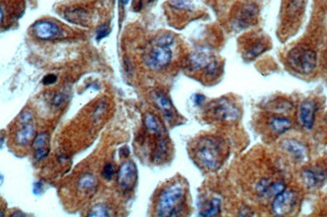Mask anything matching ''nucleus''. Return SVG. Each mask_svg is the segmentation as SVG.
Instances as JSON below:
<instances>
[{"instance_id": "1", "label": "nucleus", "mask_w": 327, "mask_h": 217, "mask_svg": "<svg viewBox=\"0 0 327 217\" xmlns=\"http://www.w3.org/2000/svg\"><path fill=\"white\" fill-rule=\"evenodd\" d=\"M185 185L182 181H175L163 189L156 202V214L162 217L176 216L182 213L185 200Z\"/></svg>"}, {"instance_id": "2", "label": "nucleus", "mask_w": 327, "mask_h": 217, "mask_svg": "<svg viewBox=\"0 0 327 217\" xmlns=\"http://www.w3.org/2000/svg\"><path fill=\"white\" fill-rule=\"evenodd\" d=\"M196 161L204 169L214 171L220 168L223 160V150L221 143L211 137L202 138L194 148Z\"/></svg>"}, {"instance_id": "3", "label": "nucleus", "mask_w": 327, "mask_h": 217, "mask_svg": "<svg viewBox=\"0 0 327 217\" xmlns=\"http://www.w3.org/2000/svg\"><path fill=\"white\" fill-rule=\"evenodd\" d=\"M173 38L170 35L161 36L156 41L155 46L145 58V63L153 70H161L169 64L172 59L170 45Z\"/></svg>"}, {"instance_id": "4", "label": "nucleus", "mask_w": 327, "mask_h": 217, "mask_svg": "<svg viewBox=\"0 0 327 217\" xmlns=\"http://www.w3.org/2000/svg\"><path fill=\"white\" fill-rule=\"evenodd\" d=\"M288 61L295 71L301 74H311L316 68V54L312 49L298 46L289 53Z\"/></svg>"}, {"instance_id": "5", "label": "nucleus", "mask_w": 327, "mask_h": 217, "mask_svg": "<svg viewBox=\"0 0 327 217\" xmlns=\"http://www.w3.org/2000/svg\"><path fill=\"white\" fill-rule=\"evenodd\" d=\"M20 128L16 131L15 142L18 145L25 146L35 139L34 118L30 111H23L20 116Z\"/></svg>"}, {"instance_id": "6", "label": "nucleus", "mask_w": 327, "mask_h": 217, "mask_svg": "<svg viewBox=\"0 0 327 217\" xmlns=\"http://www.w3.org/2000/svg\"><path fill=\"white\" fill-rule=\"evenodd\" d=\"M297 204V193L293 190H283L275 196L272 210L276 215H287Z\"/></svg>"}, {"instance_id": "7", "label": "nucleus", "mask_w": 327, "mask_h": 217, "mask_svg": "<svg viewBox=\"0 0 327 217\" xmlns=\"http://www.w3.org/2000/svg\"><path fill=\"white\" fill-rule=\"evenodd\" d=\"M138 172L135 163L132 161H125L118 171V184L126 193L132 191L137 182Z\"/></svg>"}, {"instance_id": "8", "label": "nucleus", "mask_w": 327, "mask_h": 217, "mask_svg": "<svg viewBox=\"0 0 327 217\" xmlns=\"http://www.w3.org/2000/svg\"><path fill=\"white\" fill-rule=\"evenodd\" d=\"M34 36L41 40H53L61 37L62 31L61 27L47 20H41L37 21L31 27Z\"/></svg>"}, {"instance_id": "9", "label": "nucleus", "mask_w": 327, "mask_h": 217, "mask_svg": "<svg viewBox=\"0 0 327 217\" xmlns=\"http://www.w3.org/2000/svg\"><path fill=\"white\" fill-rule=\"evenodd\" d=\"M211 113L215 116V118L221 121H235L240 115V111L236 105H234L230 99L225 98L218 99L216 104L212 106Z\"/></svg>"}, {"instance_id": "10", "label": "nucleus", "mask_w": 327, "mask_h": 217, "mask_svg": "<svg viewBox=\"0 0 327 217\" xmlns=\"http://www.w3.org/2000/svg\"><path fill=\"white\" fill-rule=\"evenodd\" d=\"M32 147H34V155L37 161H41L45 158L50 152V136L47 133L41 132L37 134L34 139V143H32Z\"/></svg>"}, {"instance_id": "11", "label": "nucleus", "mask_w": 327, "mask_h": 217, "mask_svg": "<svg viewBox=\"0 0 327 217\" xmlns=\"http://www.w3.org/2000/svg\"><path fill=\"white\" fill-rule=\"evenodd\" d=\"M316 106L312 101H304L300 106L299 120L302 126L306 129H311L314 124Z\"/></svg>"}, {"instance_id": "12", "label": "nucleus", "mask_w": 327, "mask_h": 217, "mask_svg": "<svg viewBox=\"0 0 327 217\" xmlns=\"http://www.w3.org/2000/svg\"><path fill=\"white\" fill-rule=\"evenodd\" d=\"M257 15V6L254 4L245 5L239 12L235 20V25L240 29L246 28L252 24Z\"/></svg>"}, {"instance_id": "13", "label": "nucleus", "mask_w": 327, "mask_h": 217, "mask_svg": "<svg viewBox=\"0 0 327 217\" xmlns=\"http://www.w3.org/2000/svg\"><path fill=\"white\" fill-rule=\"evenodd\" d=\"M154 101L156 106L165 114L166 118L170 119L171 117L174 116V108L171 103L170 99L167 98L165 94H163L161 92H156L153 96Z\"/></svg>"}, {"instance_id": "14", "label": "nucleus", "mask_w": 327, "mask_h": 217, "mask_svg": "<svg viewBox=\"0 0 327 217\" xmlns=\"http://www.w3.org/2000/svg\"><path fill=\"white\" fill-rule=\"evenodd\" d=\"M97 184L98 182L96 176L90 173H86L80 176L77 183L78 190L82 193H92L93 191H95Z\"/></svg>"}, {"instance_id": "15", "label": "nucleus", "mask_w": 327, "mask_h": 217, "mask_svg": "<svg viewBox=\"0 0 327 217\" xmlns=\"http://www.w3.org/2000/svg\"><path fill=\"white\" fill-rule=\"evenodd\" d=\"M214 59H211L206 52H196L190 57V65L194 70L206 69V66Z\"/></svg>"}, {"instance_id": "16", "label": "nucleus", "mask_w": 327, "mask_h": 217, "mask_svg": "<svg viewBox=\"0 0 327 217\" xmlns=\"http://www.w3.org/2000/svg\"><path fill=\"white\" fill-rule=\"evenodd\" d=\"M284 146H285L287 151L289 153H291L296 159L303 160V159L306 158V155H307L306 148L303 144L299 143L298 141H296V140H287L284 143Z\"/></svg>"}, {"instance_id": "17", "label": "nucleus", "mask_w": 327, "mask_h": 217, "mask_svg": "<svg viewBox=\"0 0 327 217\" xmlns=\"http://www.w3.org/2000/svg\"><path fill=\"white\" fill-rule=\"evenodd\" d=\"M65 19L69 21L77 23V24H83L87 22L88 20V13L83 8H73V9H67L64 12Z\"/></svg>"}, {"instance_id": "18", "label": "nucleus", "mask_w": 327, "mask_h": 217, "mask_svg": "<svg viewBox=\"0 0 327 217\" xmlns=\"http://www.w3.org/2000/svg\"><path fill=\"white\" fill-rule=\"evenodd\" d=\"M144 125L146 129L151 132L152 134H155L157 136H163V127L153 114H146L144 118Z\"/></svg>"}, {"instance_id": "19", "label": "nucleus", "mask_w": 327, "mask_h": 217, "mask_svg": "<svg viewBox=\"0 0 327 217\" xmlns=\"http://www.w3.org/2000/svg\"><path fill=\"white\" fill-rule=\"evenodd\" d=\"M292 126V123L290 120L286 118H281V117H275V118L271 119L269 122L270 129L276 133V134H283V133L287 132Z\"/></svg>"}, {"instance_id": "20", "label": "nucleus", "mask_w": 327, "mask_h": 217, "mask_svg": "<svg viewBox=\"0 0 327 217\" xmlns=\"http://www.w3.org/2000/svg\"><path fill=\"white\" fill-rule=\"evenodd\" d=\"M325 178H326V174L325 172H322V171L306 170L304 172V179L308 184V186H311V187L319 185L320 183L324 181Z\"/></svg>"}, {"instance_id": "21", "label": "nucleus", "mask_w": 327, "mask_h": 217, "mask_svg": "<svg viewBox=\"0 0 327 217\" xmlns=\"http://www.w3.org/2000/svg\"><path fill=\"white\" fill-rule=\"evenodd\" d=\"M221 211V200L219 198H212L208 202L207 206L203 209L200 213L202 216H215L218 215Z\"/></svg>"}, {"instance_id": "22", "label": "nucleus", "mask_w": 327, "mask_h": 217, "mask_svg": "<svg viewBox=\"0 0 327 217\" xmlns=\"http://www.w3.org/2000/svg\"><path fill=\"white\" fill-rule=\"evenodd\" d=\"M110 215H111L110 209L106 204H97L88 213V216L91 217H105Z\"/></svg>"}, {"instance_id": "23", "label": "nucleus", "mask_w": 327, "mask_h": 217, "mask_svg": "<svg viewBox=\"0 0 327 217\" xmlns=\"http://www.w3.org/2000/svg\"><path fill=\"white\" fill-rule=\"evenodd\" d=\"M170 4L176 9L190 10L192 8V4L191 2L188 1V0H172Z\"/></svg>"}, {"instance_id": "24", "label": "nucleus", "mask_w": 327, "mask_h": 217, "mask_svg": "<svg viewBox=\"0 0 327 217\" xmlns=\"http://www.w3.org/2000/svg\"><path fill=\"white\" fill-rule=\"evenodd\" d=\"M114 175H115V169H114V167L111 163H107L104 167H103V170H102V177L105 180H111Z\"/></svg>"}, {"instance_id": "25", "label": "nucleus", "mask_w": 327, "mask_h": 217, "mask_svg": "<svg viewBox=\"0 0 327 217\" xmlns=\"http://www.w3.org/2000/svg\"><path fill=\"white\" fill-rule=\"evenodd\" d=\"M109 33H110V27L107 24L102 25L101 27H99V29L97 30V39L100 40V39L106 38L109 35Z\"/></svg>"}, {"instance_id": "26", "label": "nucleus", "mask_w": 327, "mask_h": 217, "mask_svg": "<svg viewBox=\"0 0 327 217\" xmlns=\"http://www.w3.org/2000/svg\"><path fill=\"white\" fill-rule=\"evenodd\" d=\"M65 99H67V96L62 93H58L57 95H55L53 99V105L55 107H59L65 102Z\"/></svg>"}, {"instance_id": "27", "label": "nucleus", "mask_w": 327, "mask_h": 217, "mask_svg": "<svg viewBox=\"0 0 327 217\" xmlns=\"http://www.w3.org/2000/svg\"><path fill=\"white\" fill-rule=\"evenodd\" d=\"M57 79H58L57 76H55V75H47V76H45L43 78V83H44V85H46V86L53 85V83H55L57 81Z\"/></svg>"}, {"instance_id": "28", "label": "nucleus", "mask_w": 327, "mask_h": 217, "mask_svg": "<svg viewBox=\"0 0 327 217\" xmlns=\"http://www.w3.org/2000/svg\"><path fill=\"white\" fill-rule=\"evenodd\" d=\"M204 96H196V104H198V105H202V103L203 102H204Z\"/></svg>"}, {"instance_id": "29", "label": "nucleus", "mask_w": 327, "mask_h": 217, "mask_svg": "<svg viewBox=\"0 0 327 217\" xmlns=\"http://www.w3.org/2000/svg\"><path fill=\"white\" fill-rule=\"evenodd\" d=\"M120 2H121L123 5H127L128 2H129V0H120Z\"/></svg>"}, {"instance_id": "30", "label": "nucleus", "mask_w": 327, "mask_h": 217, "mask_svg": "<svg viewBox=\"0 0 327 217\" xmlns=\"http://www.w3.org/2000/svg\"><path fill=\"white\" fill-rule=\"evenodd\" d=\"M16 215H20V216H22L23 214L22 213H20V212H18V213H13L11 216H16Z\"/></svg>"}, {"instance_id": "31", "label": "nucleus", "mask_w": 327, "mask_h": 217, "mask_svg": "<svg viewBox=\"0 0 327 217\" xmlns=\"http://www.w3.org/2000/svg\"><path fill=\"white\" fill-rule=\"evenodd\" d=\"M3 143H4V137L2 136V137H1V148L3 147Z\"/></svg>"}, {"instance_id": "32", "label": "nucleus", "mask_w": 327, "mask_h": 217, "mask_svg": "<svg viewBox=\"0 0 327 217\" xmlns=\"http://www.w3.org/2000/svg\"><path fill=\"white\" fill-rule=\"evenodd\" d=\"M141 1H142V0H141ZM146 1L147 2H151V1H153V0H146Z\"/></svg>"}, {"instance_id": "33", "label": "nucleus", "mask_w": 327, "mask_h": 217, "mask_svg": "<svg viewBox=\"0 0 327 217\" xmlns=\"http://www.w3.org/2000/svg\"><path fill=\"white\" fill-rule=\"evenodd\" d=\"M326 119H327V116H326Z\"/></svg>"}]
</instances>
